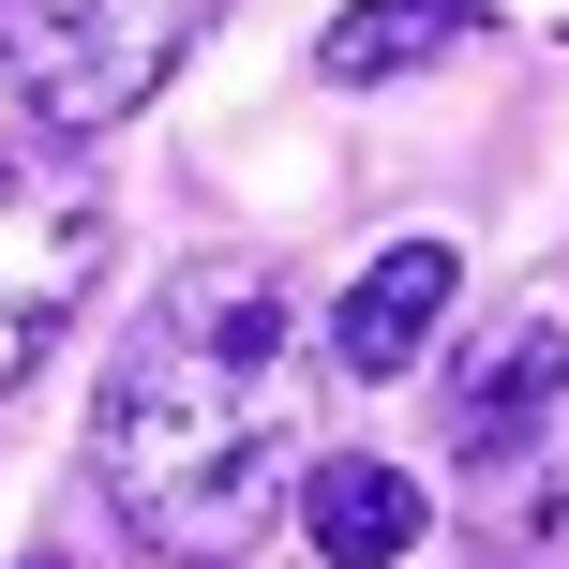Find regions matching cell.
<instances>
[{"label": "cell", "mask_w": 569, "mask_h": 569, "mask_svg": "<svg viewBox=\"0 0 569 569\" xmlns=\"http://www.w3.org/2000/svg\"><path fill=\"white\" fill-rule=\"evenodd\" d=\"M315 465V375L300 300L270 256H196L136 300V345L90 390V480L166 569H240L300 510Z\"/></svg>", "instance_id": "cell-1"}, {"label": "cell", "mask_w": 569, "mask_h": 569, "mask_svg": "<svg viewBox=\"0 0 569 569\" xmlns=\"http://www.w3.org/2000/svg\"><path fill=\"white\" fill-rule=\"evenodd\" d=\"M284 525H300L330 569H405L420 525H435V495L405 480L390 450H330V465H300V510H284Z\"/></svg>", "instance_id": "cell-5"}, {"label": "cell", "mask_w": 569, "mask_h": 569, "mask_svg": "<svg viewBox=\"0 0 569 569\" xmlns=\"http://www.w3.org/2000/svg\"><path fill=\"white\" fill-rule=\"evenodd\" d=\"M450 300H465V256H450V240H390V256L330 300V360L345 375H405L435 330H450Z\"/></svg>", "instance_id": "cell-4"}, {"label": "cell", "mask_w": 569, "mask_h": 569, "mask_svg": "<svg viewBox=\"0 0 569 569\" xmlns=\"http://www.w3.org/2000/svg\"><path fill=\"white\" fill-rule=\"evenodd\" d=\"M555 405H569V315H525V330L450 390V450L480 465V450H510L525 420H555Z\"/></svg>", "instance_id": "cell-7"}, {"label": "cell", "mask_w": 569, "mask_h": 569, "mask_svg": "<svg viewBox=\"0 0 569 569\" xmlns=\"http://www.w3.org/2000/svg\"><path fill=\"white\" fill-rule=\"evenodd\" d=\"M90 284H106V180L60 136H16L0 150V390L90 315Z\"/></svg>", "instance_id": "cell-3"}, {"label": "cell", "mask_w": 569, "mask_h": 569, "mask_svg": "<svg viewBox=\"0 0 569 569\" xmlns=\"http://www.w3.org/2000/svg\"><path fill=\"white\" fill-rule=\"evenodd\" d=\"M210 16L226 0H0V90L46 136H106L210 46Z\"/></svg>", "instance_id": "cell-2"}, {"label": "cell", "mask_w": 569, "mask_h": 569, "mask_svg": "<svg viewBox=\"0 0 569 569\" xmlns=\"http://www.w3.org/2000/svg\"><path fill=\"white\" fill-rule=\"evenodd\" d=\"M30 569H60V555H30Z\"/></svg>", "instance_id": "cell-9"}, {"label": "cell", "mask_w": 569, "mask_h": 569, "mask_svg": "<svg viewBox=\"0 0 569 569\" xmlns=\"http://www.w3.org/2000/svg\"><path fill=\"white\" fill-rule=\"evenodd\" d=\"M465 30H480V0H360V16H330L315 60H330L345 90H390V76H435Z\"/></svg>", "instance_id": "cell-8"}, {"label": "cell", "mask_w": 569, "mask_h": 569, "mask_svg": "<svg viewBox=\"0 0 569 569\" xmlns=\"http://www.w3.org/2000/svg\"><path fill=\"white\" fill-rule=\"evenodd\" d=\"M465 480H480L465 510H480V555H495V569H555V555H569V405L525 420L510 450H480Z\"/></svg>", "instance_id": "cell-6"}]
</instances>
